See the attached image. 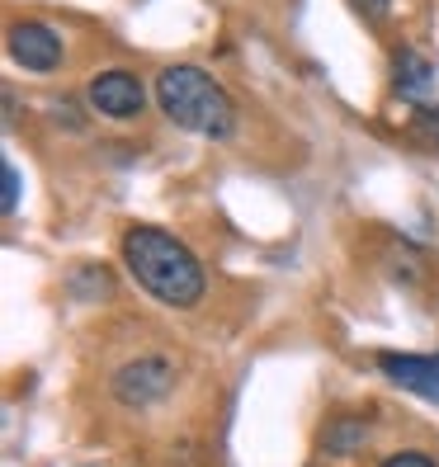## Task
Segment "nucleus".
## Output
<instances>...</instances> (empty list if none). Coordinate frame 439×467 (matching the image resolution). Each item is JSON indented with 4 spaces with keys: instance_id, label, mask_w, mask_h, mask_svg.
<instances>
[{
    "instance_id": "nucleus-7",
    "label": "nucleus",
    "mask_w": 439,
    "mask_h": 467,
    "mask_svg": "<svg viewBox=\"0 0 439 467\" xmlns=\"http://www.w3.org/2000/svg\"><path fill=\"white\" fill-rule=\"evenodd\" d=\"M430 80H434V67L421 57V52H411V47H397L392 52V90L402 95V99H411V104H430L425 95H430Z\"/></svg>"
},
{
    "instance_id": "nucleus-10",
    "label": "nucleus",
    "mask_w": 439,
    "mask_h": 467,
    "mask_svg": "<svg viewBox=\"0 0 439 467\" xmlns=\"http://www.w3.org/2000/svg\"><path fill=\"white\" fill-rule=\"evenodd\" d=\"M411 132H416L421 142L439 147V104H421L416 114H411Z\"/></svg>"
},
{
    "instance_id": "nucleus-2",
    "label": "nucleus",
    "mask_w": 439,
    "mask_h": 467,
    "mask_svg": "<svg viewBox=\"0 0 439 467\" xmlns=\"http://www.w3.org/2000/svg\"><path fill=\"white\" fill-rule=\"evenodd\" d=\"M161 114H166L175 128L208 137V142H227L236 132V104L232 95L217 86V80L204 67H161L156 86H152Z\"/></svg>"
},
{
    "instance_id": "nucleus-6",
    "label": "nucleus",
    "mask_w": 439,
    "mask_h": 467,
    "mask_svg": "<svg viewBox=\"0 0 439 467\" xmlns=\"http://www.w3.org/2000/svg\"><path fill=\"white\" fill-rule=\"evenodd\" d=\"M373 364H378V373L388 378V382H397L402 392L439 406V354H397V349H382V354H373Z\"/></svg>"
},
{
    "instance_id": "nucleus-8",
    "label": "nucleus",
    "mask_w": 439,
    "mask_h": 467,
    "mask_svg": "<svg viewBox=\"0 0 439 467\" xmlns=\"http://www.w3.org/2000/svg\"><path fill=\"white\" fill-rule=\"evenodd\" d=\"M369 444V420L364 416H350V410H340V416H331L321 425V449L331 458H350L360 453Z\"/></svg>"
},
{
    "instance_id": "nucleus-1",
    "label": "nucleus",
    "mask_w": 439,
    "mask_h": 467,
    "mask_svg": "<svg viewBox=\"0 0 439 467\" xmlns=\"http://www.w3.org/2000/svg\"><path fill=\"white\" fill-rule=\"evenodd\" d=\"M123 269L132 274V284L142 288L147 297L166 302V307L184 312V307H199L208 279H204V265L194 260V251L166 227H128L123 232Z\"/></svg>"
},
{
    "instance_id": "nucleus-3",
    "label": "nucleus",
    "mask_w": 439,
    "mask_h": 467,
    "mask_svg": "<svg viewBox=\"0 0 439 467\" xmlns=\"http://www.w3.org/2000/svg\"><path fill=\"white\" fill-rule=\"evenodd\" d=\"M180 382V368L171 354H137V359L119 364L114 378H109V392H114L123 406L132 410H147L156 401H166Z\"/></svg>"
},
{
    "instance_id": "nucleus-13",
    "label": "nucleus",
    "mask_w": 439,
    "mask_h": 467,
    "mask_svg": "<svg viewBox=\"0 0 439 467\" xmlns=\"http://www.w3.org/2000/svg\"><path fill=\"white\" fill-rule=\"evenodd\" d=\"M0 175H5V203H0V208H5V213H19V171L5 161V166H0Z\"/></svg>"
},
{
    "instance_id": "nucleus-12",
    "label": "nucleus",
    "mask_w": 439,
    "mask_h": 467,
    "mask_svg": "<svg viewBox=\"0 0 439 467\" xmlns=\"http://www.w3.org/2000/svg\"><path fill=\"white\" fill-rule=\"evenodd\" d=\"M350 10L360 15V19H369V24H382V19H388V10H392V0H350Z\"/></svg>"
},
{
    "instance_id": "nucleus-5",
    "label": "nucleus",
    "mask_w": 439,
    "mask_h": 467,
    "mask_svg": "<svg viewBox=\"0 0 439 467\" xmlns=\"http://www.w3.org/2000/svg\"><path fill=\"white\" fill-rule=\"evenodd\" d=\"M86 104L104 119H137L147 109V86L132 71H95L86 80Z\"/></svg>"
},
{
    "instance_id": "nucleus-9",
    "label": "nucleus",
    "mask_w": 439,
    "mask_h": 467,
    "mask_svg": "<svg viewBox=\"0 0 439 467\" xmlns=\"http://www.w3.org/2000/svg\"><path fill=\"white\" fill-rule=\"evenodd\" d=\"M67 293L80 297V302H104L109 293H114V274H109L104 265H76L71 269V279H67Z\"/></svg>"
},
{
    "instance_id": "nucleus-11",
    "label": "nucleus",
    "mask_w": 439,
    "mask_h": 467,
    "mask_svg": "<svg viewBox=\"0 0 439 467\" xmlns=\"http://www.w3.org/2000/svg\"><path fill=\"white\" fill-rule=\"evenodd\" d=\"M378 467H439L430 453H421V449H402V453H388Z\"/></svg>"
},
{
    "instance_id": "nucleus-4",
    "label": "nucleus",
    "mask_w": 439,
    "mask_h": 467,
    "mask_svg": "<svg viewBox=\"0 0 439 467\" xmlns=\"http://www.w3.org/2000/svg\"><path fill=\"white\" fill-rule=\"evenodd\" d=\"M5 52H10L15 67L34 71V76H47V71H57V67L67 62L62 34L52 29V24H43V19H19V24H10Z\"/></svg>"
}]
</instances>
